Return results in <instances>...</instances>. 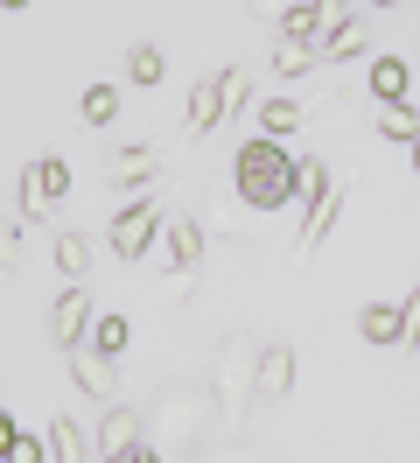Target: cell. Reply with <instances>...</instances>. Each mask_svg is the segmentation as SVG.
<instances>
[{
	"instance_id": "1",
	"label": "cell",
	"mask_w": 420,
	"mask_h": 463,
	"mask_svg": "<svg viewBox=\"0 0 420 463\" xmlns=\"http://www.w3.org/2000/svg\"><path fill=\"white\" fill-rule=\"evenodd\" d=\"M210 401L224 414V435L246 429L252 401H259V345H252L246 330H231L218 345V358H210Z\"/></svg>"
},
{
	"instance_id": "2",
	"label": "cell",
	"mask_w": 420,
	"mask_h": 463,
	"mask_svg": "<svg viewBox=\"0 0 420 463\" xmlns=\"http://www.w3.org/2000/svg\"><path fill=\"white\" fill-rule=\"evenodd\" d=\"M238 197H246V211H280V203H294L302 197V162H287L280 141L252 134V141L238 147Z\"/></svg>"
},
{
	"instance_id": "3",
	"label": "cell",
	"mask_w": 420,
	"mask_h": 463,
	"mask_svg": "<svg viewBox=\"0 0 420 463\" xmlns=\"http://www.w3.org/2000/svg\"><path fill=\"white\" fill-rule=\"evenodd\" d=\"M210 414H218V401L203 393V386H168L162 393V442L168 449H196L203 435H210Z\"/></svg>"
},
{
	"instance_id": "4",
	"label": "cell",
	"mask_w": 420,
	"mask_h": 463,
	"mask_svg": "<svg viewBox=\"0 0 420 463\" xmlns=\"http://www.w3.org/2000/svg\"><path fill=\"white\" fill-rule=\"evenodd\" d=\"M63 190H70V169H63V155H35V162L22 169V225L50 218Z\"/></svg>"
},
{
	"instance_id": "5",
	"label": "cell",
	"mask_w": 420,
	"mask_h": 463,
	"mask_svg": "<svg viewBox=\"0 0 420 463\" xmlns=\"http://www.w3.org/2000/svg\"><path fill=\"white\" fill-rule=\"evenodd\" d=\"M154 232H162V203H154V197H140V203H126V211H119V218H112V253H119V260H140V253H147V239H154Z\"/></svg>"
},
{
	"instance_id": "6",
	"label": "cell",
	"mask_w": 420,
	"mask_h": 463,
	"mask_svg": "<svg viewBox=\"0 0 420 463\" xmlns=\"http://www.w3.org/2000/svg\"><path fill=\"white\" fill-rule=\"evenodd\" d=\"M343 197H350V183H343V175H330V190H322V197H308V218H302V232H294V253H302V260L322 246V239H330L336 211H343Z\"/></svg>"
},
{
	"instance_id": "7",
	"label": "cell",
	"mask_w": 420,
	"mask_h": 463,
	"mask_svg": "<svg viewBox=\"0 0 420 463\" xmlns=\"http://www.w3.org/2000/svg\"><path fill=\"white\" fill-rule=\"evenodd\" d=\"M91 295L84 288H63L56 295V317H50V337H56V351H70V345H91Z\"/></svg>"
},
{
	"instance_id": "8",
	"label": "cell",
	"mask_w": 420,
	"mask_h": 463,
	"mask_svg": "<svg viewBox=\"0 0 420 463\" xmlns=\"http://www.w3.org/2000/svg\"><path fill=\"white\" fill-rule=\"evenodd\" d=\"M63 365H70V379H78V393H91V401L112 407V386H119V379H112V358H106V351L70 345V351H63Z\"/></svg>"
},
{
	"instance_id": "9",
	"label": "cell",
	"mask_w": 420,
	"mask_h": 463,
	"mask_svg": "<svg viewBox=\"0 0 420 463\" xmlns=\"http://www.w3.org/2000/svg\"><path fill=\"white\" fill-rule=\"evenodd\" d=\"M154 169H162L154 147H112V155H106V183H112V190H140Z\"/></svg>"
},
{
	"instance_id": "10",
	"label": "cell",
	"mask_w": 420,
	"mask_h": 463,
	"mask_svg": "<svg viewBox=\"0 0 420 463\" xmlns=\"http://www.w3.org/2000/svg\"><path fill=\"white\" fill-rule=\"evenodd\" d=\"M294 386V345H259V401H287Z\"/></svg>"
},
{
	"instance_id": "11",
	"label": "cell",
	"mask_w": 420,
	"mask_h": 463,
	"mask_svg": "<svg viewBox=\"0 0 420 463\" xmlns=\"http://www.w3.org/2000/svg\"><path fill=\"white\" fill-rule=\"evenodd\" d=\"M140 449V414L134 407H106V421H98V457H126Z\"/></svg>"
},
{
	"instance_id": "12",
	"label": "cell",
	"mask_w": 420,
	"mask_h": 463,
	"mask_svg": "<svg viewBox=\"0 0 420 463\" xmlns=\"http://www.w3.org/2000/svg\"><path fill=\"white\" fill-rule=\"evenodd\" d=\"M218 119H224V71H218V78H203V85L190 91V119H182V127H190V134H210Z\"/></svg>"
},
{
	"instance_id": "13",
	"label": "cell",
	"mask_w": 420,
	"mask_h": 463,
	"mask_svg": "<svg viewBox=\"0 0 420 463\" xmlns=\"http://www.w3.org/2000/svg\"><path fill=\"white\" fill-rule=\"evenodd\" d=\"M399 323H406V302H364V345H399Z\"/></svg>"
},
{
	"instance_id": "14",
	"label": "cell",
	"mask_w": 420,
	"mask_h": 463,
	"mask_svg": "<svg viewBox=\"0 0 420 463\" xmlns=\"http://www.w3.org/2000/svg\"><path fill=\"white\" fill-rule=\"evenodd\" d=\"M196 260H203V225H196V218H175V225H168V267H175V274H196Z\"/></svg>"
},
{
	"instance_id": "15",
	"label": "cell",
	"mask_w": 420,
	"mask_h": 463,
	"mask_svg": "<svg viewBox=\"0 0 420 463\" xmlns=\"http://www.w3.org/2000/svg\"><path fill=\"white\" fill-rule=\"evenodd\" d=\"M42 442H50V457H56V463H91V449H98V442H84V429L70 421V414H56Z\"/></svg>"
},
{
	"instance_id": "16",
	"label": "cell",
	"mask_w": 420,
	"mask_h": 463,
	"mask_svg": "<svg viewBox=\"0 0 420 463\" xmlns=\"http://www.w3.org/2000/svg\"><path fill=\"white\" fill-rule=\"evenodd\" d=\"M406 85H414V63H399V57H378V63H371V99H378V106H399Z\"/></svg>"
},
{
	"instance_id": "17",
	"label": "cell",
	"mask_w": 420,
	"mask_h": 463,
	"mask_svg": "<svg viewBox=\"0 0 420 463\" xmlns=\"http://www.w3.org/2000/svg\"><path fill=\"white\" fill-rule=\"evenodd\" d=\"M371 127H378V141H399V147L420 141V113L406 106V99H399V106H378V119H371Z\"/></svg>"
},
{
	"instance_id": "18",
	"label": "cell",
	"mask_w": 420,
	"mask_h": 463,
	"mask_svg": "<svg viewBox=\"0 0 420 463\" xmlns=\"http://www.w3.org/2000/svg\"><path fill=\"white\" fill-rule=\"evenodd\" d=\"M280 35H294V43H315V35H330V14H322V0H294L287 7V22Z\"/></svg>"
},
{
	"instance_id": "19",
	"label": "cell",
	"mask_w": 420,
	"mask_h": 463,
	"mask_svg": "<svg viewBox=\"0 0 420 463\" xmlns=\"http://www.w3.org/2000/svg\"><path fill=\"white\" fill-rule=\"evenodd\" d=\"M302 106H294V99H266V106H259V134H266V141H287V134H302Z\"/></svg>"
},
{
	"instance_id": "20",
	"label": "cell",
	"mask_w": 420,
	"mask_h": 463,
	"mask_svg": "<svg viewBox=\"0 0 420 463\" xmlns=\"http://www.w3.org/2000/svg\"><path fill=\"white\" fill-rule=\"evenodd\" d=\"M126 78H134V85H162V78H168V57L154 50V43H134V50H126Z\"/></svg>"
},
{
	"instance_id": "21",
	"label": "cell",
	"mask_w": 420,
	"mask_h": 463,
	"mask_svg": "<svg viewBox=\"0 0 420 463\" xmlns=\"http://www.w3.org/2000/svg\"><path fill=\"white\" fill-rule=\"evenodd\" d=\"M315 63H322V57H315L308 43H294V35H280V43H274V71H280V78H308Z\"/></svg>"
},
{
	"instance_id": "22",
	"label": "cell",
	"mask_w": 420,
	"mask_h": 463,
	"mask_svg": "<svg viewBox=\"0 0 420 463\" xmlns=\"http://www.w3.org/2000/svg\"><path fill=\"white\" fill-rule=\"evenodd\" d=\"M126 337H134V323L119 317V309H106V317L91 323V351H106V358H119V351H126Z\"/></svg>"
},
{
	"instance_id": "23",
	"label": "cell",
	"mask_w": 420,
	"mask_h": 463,
	"mask_svg": "<svg viewBox=\"0 0 420 463\" xmlns=\"http://www.w3.org/2000/svg\"><path fill=\"white\" fill-rule=\"evenodd\" d=\"M343 57H364V22H358V14H350L343 29L322 35V63H343Z\"/></svg>"
},
{
	"instance_id": "24",
	"label": "cell",
	"mask_w": 420,
	"mask_h": 463,
	"mask_svg": "<svg viewBox=\"0 0 420 463\" xmlns=\"http://www.w3.org/2000/svg\"><path fill=\"white\" fill-rule=\"evenodd\" d=\"M56 267H63V274H70V281H78L84 267H91V246H84L78 232H56Z\"/></svg>"
},
{
	"instance_id": "25",
	"label": "cell",
	"mask_w": 420,
	"mask_h": 463,
	"mask_svg": "<svg viewBox=\"0 0 420 463\" xmlns=\"http://www.w3.org/2000/svg\"><path fill=\"white\" fill-rule=\"evenodd\" d=\"M84 119H91V127H112V119H119V91L91 85V91H84Z\"/></svg>"
},
{
	"instance_id": "26",
	"label": "cell",
	"mask_w": 420,
	"mask_h": 463,
	"mask_svg": "<svg viewBox=\"0 0 420 463\" xmlns=\"http://www.w3.org/2000/svg\"><path fill=\"white\" fill-rule=\"evenodd\" d=\"M252 106V85H246V71H224V119L231 113H246Z\"/></svg>"
},
{
	"instance_id": "27",
	"label": "cell",
	"mask_w": 420,
	"mask_h": 463,
	"mask_svg": "<svg viewBox=\"0 0 420 463\" xmlns=\"http://www.w3.org/2000/svg\"><path fill=\"white\" fill-rule=\"evenodd\" d=\"M420 345V288H406V323H399V345L392 351H414Z\"/></svg>"
},
{
	"instance_id": "28",
	"label": "cell",
	"mask_w": 420,
	"mask_h": 463,
	"mask_svg": "<svg viewBox=\"0 0 420 463\" xmlns=\"http://www.w3.org/2000/svg\"><path fill=\"white\" fill-rule=\"evenodd\" d=\"M22 232L28 225H7V232H0V267H22Z\"/></svg>"
},
{
	"instance_id": "29",
	"label": "cell",
	"mask_w": 420,
	"mask_h": 463,
	"mask_svg": "<svg viewBox=\"0 0 420 463\" xmlns=\"http://www.w3.org/2000/svg\"><path fill=\"white\" fill-rule=\"evenodd\" d=\"M190 288H196V274H168V281H162V302H190Z\"/></svg>"
},
{
	"instance_id": "30",
	"label": "cell",
	"mask_w": 420,
	"mask_h": 463,
	"mask_svg": "<svg viewBox=\"0 0 420 463\" xmlns=\"http://www.w3.org/2000/svg\"><path fill=\"white\" fill-rule=\"evenodd\" d=\"M252 14H259V22H287V7H294V0H246Z\"/></svg>"
},
{
	"instance_id": "31",
	"label": "cell",
	"mask_w": 420,
	"mask_h": 463,
	"mask_svg": "<svg viewBox=\"0 0 420 463\" xmlns=\"http://www.w3.org/2000/svg\"><path fill=\"white\" fill-rule=\"evenodd\" d=\"M126 463H162V449H147V442H140V449H126Z\"/></svg>"
},
{
	"instance_id": "32",
	"label": "cell",
	"mask_w": 420,
	"mask_h": 463,
	"mask_svg": "<svg viewBox=\"0 0 420 463\" xmlns=\"http://www.w3.org/2000/svg\"><path fill=\"white\" fill-rule=\"evenodd\" d=\"M210 463H246V457H238V449H224V457H210Z\"/></svg>"
},
{
	"instance_id": "33",
	"label": "cell",
	"mask_w": 420,
	"mask_h": 463,
	"mask_svg": "<svg viewBox=\"0 0 420 463\" xmlns=\"http://www.w3.org/2000/svg\"><path fill=\"white\" fill-rule=\"evenodd\" d=\"M371 7H399V0H371Z\"/></svg>"
},
{
	"instance_id": "34",
	"label": "cell",
	"mask_w": 420,
	"mask_h": 463,
	"mask_svg": "<svg viewBox=\"0 0 420 463\" xmlns=\"http://www.w3.org/2000/svg\"><path fill=\"white\" fill-rule=\"evenodd\" d=\"M98 463H126V457H98Z\"/></svg>"
},
{
	"instance_id": "35",
	"label": "cell",
	"mask_w": 420,
	"mask_h": 463,
	"mask_svg": "<svg viewBox=\"0 0 420 463\" xmlns=\"http://www.w3.org/2000/svg\"><path fill=\"white\" fill-rule=\"evenodd\" d=\"M414 169H420V141H414Z\"/></svg>"
},
{
	"instance_id": "36",
	"label": "cell",
	"mask_w": 420,
	"mask_h": 463,
	"mask_svg": "<svg viewBox=\"0 0 420 463\" xmlns=\"http://www.w3.org/2000/svg\"><path fill=\"white\" fill-rule=\"evenodd\" d=\"M7 7H28V0H7Z\"/></svg>"
}]
</instances>
